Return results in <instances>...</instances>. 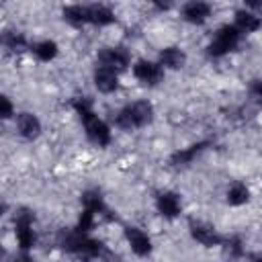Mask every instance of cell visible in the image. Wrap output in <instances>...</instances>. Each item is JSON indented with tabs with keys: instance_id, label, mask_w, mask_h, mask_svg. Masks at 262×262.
<instances>
[{
	"instance_id": "1",
	"label": "cell",
	"mask_w": 262,
	"mask_h": 262,
	"mask_svg": "<svg viewBox=\"0 0 262 262\" xmlns=\"http://www.w3.org/2000/svg\"><path fill=\"white\" fill-rule=\"evenodd\" d=\"M72 106H74V111L78 113V117H80V121H82V125H84L86 137H88L94 145L106 147V145L111 143V129H108V125H106L102 119H98V115L94 113L92 100L86 98V96H80V98H74V100H72Z\"/></svg>"
},
{
	"instance_id": "2",
	"label": "cell",
	"mask_w": 262,
	"mask_h": 262,
	"mask_svg": "<svg viewBox=\"0 0 262 262\" xmlns=\"http://www.w3.org/2000/svg\"><path fill=\"white\" fill-rule=\"evenodd\" d=\"M57 246L63 252H70V254L80 256V258H102V256H106V248L98 239L90 237L84 231H78L76 227L74 229H61L57 233Z\"/></svg>"
},
{
	"instance_id": "3",
	"label": "cell",
	"mask_w": 262,
	"mask_h": 262,
	"mask_svg": "<svg viewBox=\"0 0 262 262\" xmlns=\"http://www.w3.org/2000/svg\"><path fill=\"white\" fill-rule=\"evenodd\" d=\"M154 119V106L147 100H135L127 106H123L115 115V125L123 131H133L139 127H145Z\"/></svg>"
},
{
	"instance_id": "4",
	"label": "cell",
	"mask_w": 262,
	"mask_h": 262,
	"mask_svg": "<svg viewBox=\"0 0 262 262\" xmlns=\"http://www.w3.org/2000/svg\"><path fill=\"white\" fill-rule=\"evenodd\" d=\"M242 31L235 27V25H223L215 31L211 43L207 45V55L209 57H221L229 51H233L239 41H242Z\"/></svg>"
},
{
	"instance_id": "5",
	"label": "cell",
	"mask_w": 262,
	"mask_h": 262,
	"mask_svg": "<svg viewBox=\"0 0 262 262\" xmlns=\"http://www.w3.org/2000/svg\"><path fill=\"white\" fill-rule=\"evenodd\" d=\"M33 221H35V215L29 209H20L14 215V235H16L18 248L25 250V252L31 250L35 246V242H37L35 229H33Z\"/></svg>"
},
{
	"instance_id": "6",
	"label": "cell",
	"mask_w": 262,
	"mask_h": 262,
	"mask_svg": "<svg viewBox=\"0 0 262 262\" xmlns=\"http://www.w3.org/2000/svg\"><path fill=\"white\" fill-rule=\"evenodd\" d=\"M133 76L141 82V84H147V86H156L162 82L164 78V68L162 63L158 61H149V59H137L133 63Z\"/></svg>"
},
{
	"instance_id": "7",
	"label": "cell",
	"mask_w": 262,
	"mask_h": 262,
	"mask_svg": "<svg viewBox=\"0 0 262 262\" xmlns=\"http://www.w3.org/2000/svg\"><path fill=\"white\" fill-rule=\"evenodd\" d=\"M188 231H190L192 239L199 242V244L205 246V248L223 246V239H225V237L219 235L211 225H207V223H203V221H194V219L188 221Z\"/></svg>"
},
{
	"instance_id": "8",
	"label": "cell",
	"mask_w": 262,
	"mask_h": 262,
	"mask_svg": "<svg viewBox=\"0 0 262 262\" xmlns=\"http://www.w3.org/2000/svg\"><path fill=\"white\" fill-rule=\"evenodd\" d=\"M98 66H106V68H113L117 72H123L131 57H129V51L123 49V47H106L102 51H98V57H96Z\"/></svg>"
},
{
	"instance_id": "9",
	"label": "cell",
	"mask_w": 262,
	"mask_h": 262,
	"mask_svg": "<svg viewBox=\"0 0 262 262\" xmlns=\"http://www.w3.org/2000/svg\"><path fill=\"white\" fill-rule=\"evenodd\" d=\"M156 209L162 217L166 219H174L180 215L182 211V203H180V196L172 190H164V192H158L156 196Z\"/></svg>"
},
{
	"instance_id": "10",
	"label": "cell",
	"mask_w": 262,
	"mask_h": 262,
	"mask_svg": "<svg viewBox=\"0 0 262 262\" xmlns=\"http://www.w3.org/2000/svg\"><path fill=\"white\" fill-rule=\"evenodd\" d=\"M211 16V4L205 0H188L182 6V18L190 25H203Z\"/></svg>"
},
{
	"instance_id": "11",
	"label": "cell",
	"mask_w": 262,
	"mask_h": 262,
	"mask_svg": "<svg viewBox=\"0 0 262 262\" xmlns=\"http://www.w3.org/2000/svg\"><path fill=\"white\" fill-rule=\"evenodd\" d=\"M94 86L104 94L115 92L119 88V72L113 70V68H106V66H96V70H94Z\"/></svg>"
},
{
	"instance_id": "12",
	"label": "cell",
	"mask_w": 262,
	"mask_h": 262,
	"mask_svg": "<svg viewBox=\"0 0 262 262\" xmlns=\"http://www.w3.org/2000/svg\"><path fill=\"white\" fill-rule=\"evenodd\" d=\"M16 131L23 139L33 141L41 133V121L33 113H18L16 115Z\"/></svg>"
},
{
	"instance_id": "13",
	"label": "cell",
	"mask_w": 262,
	"mask_h": 262,
	"mask_svg": "<svg viewBox=\"0 0 262 262\" xmlns=\"http://www.w3.org/2000/svg\"><path fill=\"white\" fill-rule=\"evenodd\" d=\"M125 237H127L131 250H133L137 256H147V254L151 252V239H149L147 233L141 231L139 227L127 225V227H125Z\"/></svg>"
},
{
	"instance_id": "14",
	"label": "cell",
	"mask_w": 262,
	"mask_h": 262,
	"mask_svg": "<svg viewBox=\"0 0 262 262\" xmlns=\"http://www.w3.org/2000/svg\"><path fill=\"white\" fill-rule=\"evenodd\" d=\"M86 16H88V25H96V27H106V25H113L117 20L115 12L104 4L86 6Z\"/></svg>"
},
{
	"instance_id": "15",
	"label": "cell",
	"mask_w": 262,
	"mask_h": 262,
	"mask_svg": "<svg viewBox=\"0 0 262 262\" xmlns=\"http://www.w3.org/2000/svg\"><path fill=\"white\" fill-rule=\"evenodd\" d=\"M207 145H211V143H209V141H199V143H192V145H188V147H184V149H178V151H174V154L170 156V164H172V166H186V164H190L201 151H205Z\"/></svg>"
},
{
	"instance_id": "16",
	"label": "cell",
	"mask_w": 262,
	"mask_h": 262,
	"mask_svg": "<svg viewBox=\"0 0 262 262\" xmlns=\"http://www.w3.org/2000/svg\"><path fill=\"white\" fill-rule=\"evenodd\" d=\"M82 209H88L94 215H106L108 217V209H106L104 199H102L98 188H90L82 194Z\"/></svg>"
},
{
	"instance_id": "17",
	"label": "cell",
	"mask_w": 262,
	"mask_h": 262,
	"mask_svg": "<svg viewBox=\"0 0 262 262\" xmlns=\"http://www.w3.org/2000/svg\"><path fill=\"white\" fill-rule=\"evenodd\" d=\"M233 25L242 31V33H254L262 27V18L250 10H237L233 16Z\"/></svg>"
},
{
	"instance_id": "18",
	"label": "cell",
	"mask_w": 262,
	"mask_h": 262,
	"mask_svg": "<svg viewBox=\"0 0 262 262\" xmlns=\"http://www.w3.org/2000/svg\"><path fill=\"white\" fill-rule=\"evenodd\" d=\"M160 63H162V68L180 70L186 63V53L178 47H164L160 51Z\"/></svg>"
},
{
	"instance_id": "19",
	"label": "cell",
	"mask_w": 262,
	"mask_h": 262,
	"mask_svg": "<svg viewBox=\"0 0 262 262\" xmlns=\"http://www.w3.org/2000/svg\"><path fill=\"white\" fill-rule=\"evenodd\" d=\"M33 51V55L41 61H51L55 55H57V43L51 41V39H43V41H37L29 47Z\"/></svg>"
},
{
	"instance_id": "20",
	"label": "cell",
	"mask_w": 262,
	"mask_h": 262,
	"mask_svg": "<svg viewBox=\"0 0 262 262\" xmlns=\"http://www.w3.org/2000/svg\"><path fill=\"white\" fill-rule=\"evenodd\" d=\"M61 16L66 23H70L72 27H82V25H88V16H86V6L82 4H72V6H66L61 10Z\"/></svg>"
},
{
	"instance_id": "21",
	"label": "cell",
	"mask_w": 262,
	"mask_h": 262,
	"mask_svg": "<svg viewBox=\"0 0 262 262\" xmlns=\"http://www.w3.org/2000/svg\"><path fill=\"white\" fill-rule=\"evenodd\" d=\"M250 201V190H248V186L244 184V182H231L229 184V188H227V203L229 205H233V207H239V205H244V203H248Z\"/></svg>"
},
{
	"instance_id": "22",
	"label": "cell",
	"mask_w": 262,
	"mask_h": 262,
	"mask_svg": "<svg viewBox=\"0 0 262 262\" xmlns=\"http://www.w3.org/2000/svg\"><path fill=\"white\" fill-rule=\"evenodd\" d=\"M2 43H4V47L10 49V51H23V49L31 47V45L27 43L25 35H23V33H16V31H6V33L2 35Z\"/></svg>"
},
{
	"instance_id": "23",
	"label": "cell",
	"mask_w": 262,
	"mask_h": 262,
	"mask_svg": "<svg viewBox=\"0 0 262 262\" xmlns=\"http://www.w3.org/2000/svg\"><path fill=\"white\" fill-rule=\"evenodd\" d=\"M94 219H96V215H94L92 211H88V209H82V215H80V219H78V225H76V229H78V231H84V233H88V231L94 227Z\"/></svg>"
},
{
	"instance_id": "24",
	"label": "cell",
	"mask_w": 262,
	"mask_h": 262,
	"mask_svg": "<svg viewBox=\"0 0 262 262\" xmlns=\"http://www.w3.org/2000/svg\"><path fill=\"white\" fill-rule=\"evenodd\" d=\"M0 115H2V119H10L14 115V108H12V102L8 96L0 98Z\"/></svg>"
},
{
	"instance_id": "25",
	"label": "cell",
	"mask_w": 262,
	"mask_h": 262,
	"mask_svg": "<svg viewBox=\"0 0 262 262\" xmlns=\"http://www.w3.org/2000/svg\"><path fill=\"white\" fill-rule=\"evenodd\" d=\"M250 96L262 102V80H252L250 82Z\"/></svg>"
},
{
	"instance_id": "26",
	"label": "cell",
	"mask_w": 262,
	"mask_h": 262,
	"mask_svg": "<svg viewBox=\"0 0 262 262\" xmlns=\"http://www.w3.org/2000/svg\"><path fill=\"white\" fill-rule=\"evenodd\" d=\"M158 10H170L174 6V0H149Z\"/></svg>"
},
{
	"instance_id": "27",
	"label": "cell",
	"mask_w": 262,
	"mask_h": 262,
	"mask_svg": "<svg viewBox=\"0 0 262 262\" xmlns=\"http://www.w3.org/2000/svg\"><path fill=\"white\" fill-rule=\"evenodd\" d=\"M244 2H246V6H248V8H252L254 12L262 14V0H244Z\"/></svg>"
}]
</instances>
